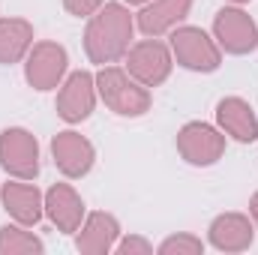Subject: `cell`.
Here are the masks:
<instances>
[{
  "instance_id": "obj_1",
  "label": "cell",
  "mask_w": 258,
  "mask_h": 255,
  "mask_svg": "<svg viewBox=\"0 0 258 255\" xmlns=\"http://www.w3.org/2000/svg\"><path fill=\"white\" fill-rule=\"evenodd\" d=\"M135 33V18L126 9V3H108L90 15L87 30H84V51L90 63L108 66L126 57L129 42Z\"/></svg>"
},
{
  "instance_id": "obj_2",
  "label": "cell",
  "mask_w": 258,
  "mask_h": 255,
  "mask_svg": "<svg viewBox=\"0 0 258 255\" xmlns=\"http://www.w3.org/2000/svg\"><path fill=\"white\" fill-rule=\"evenodd\" d=\"M96 93L99 99L120 117H141L150 111V87L135 81L120 66H102L96 72Z\"/></svg>"
},
{
  "instance_id": "obj_3",
  "label": "cell",
  "mask_w": 258,
  "mask_h": 255,
  "mask_svg": "<svg viewBox=\"0 0 258 255\" xmlns=\"http://www.w3.org/2000/svg\"><path fill=\"white\" fill-rule=\"evenodd\" d=\"M171 42V54L174 60L189 69V72H216L222 66V48L216 45V39L192 24H177L168 36Z\"/></svg>"
},
{
  "instance_id": "obj_4",
  "label": "cell",
  "mask_w": 258,
  "mask_h": 255,
  "mask_svg": "<svg viewBox=\"0 0 258 255\" xmlns=\"http://www.w3.org/2000/svg\"><path fill=\"white\" fill-rule=\"evenodd\" d=\"M171 66H174L171 45H165L159 36H147L129 45L126 51V72L144 87H159L162 81H168Z\"/></svg>"
},
{
  "instance_id": "obj_5",
  "label": "cell",
  "mask_w": 258,
  "mask_h": 255,
  "mask_svg": "<svg viewBox=\"0 0 258 255\" xmlns=\"http://www.w3.org/2000/svg\"><path fill=\"white\" fill-rule=\"evenodd\" d=\"M0 168L18 180H33L39 174V141L33 132L9 126L0 132Z\"/></svg>"
},
{
  "instance_id": "obj_6",
  "label": "cell",
  "mask_w": 258,
  "mask_h": 255,
  "mask_svg": "<svg viewBox=\"0 0 258 255\" xmlns=\"http://www.w3.org/2000/svg\"><path fill=\"white\" fill-rule=\"evenodd\" d=\"M96 75H90L87 69H75L69 72L63 81H60V90H57V117L63 123H81L93 114L96 108Z\"/></svg>"
},
{
  "instance_id": "obj_7",
  "label": "cell",
  "mask_w": 258,
  "mask_h": 255,
  "mask_svg": "<svg viewBox=\"0 0 258 255\" xmlns=\"http://www.w3.org/2000/svg\"><path fill=\"white\" fill-rule=\"evenodd\" d=\"M177 153L195 168L216 165L225 153V132L210 123L192 120L177 132Z\"/></svg>"
},
{
  "instance_id": "obj_8",
  "label": "cell",
  "mask_w": 258,
  "mask_h": 255,
  "mask_svg": "<svg viewBox=\"0 0 258 255\" xmlns=\"http://www.w3.org/2000/svg\"><path fill=\"white\" fill-rule=\"evenodd\" d=\"M66 66H69V54L60 42H36L30 51H27V60H24V78L33 90H54L60 87L66 75Z\"/></svg>"
},
{
  "instance_id": "obj_9",
  "label": "cell",
  "mask_w": 258,
  "mask_h": 255,
  "mask_svg": "<svg viewBox=\"0 0 258 255\" xmlns=\"http://www.w3.org/2000/svg\"><path fill=\"white\" fill-rule=\"evenodd\" d=\"M213 39L225 54H249L258 48V24L237 6H225L213 18Z\"/></svg>"
},
{
  "instance_id": "obj_10",
  "label": "cell",
  "mask_w": 258,
  "mask_h": 255,
  "mask_svg": "<svg viewBox=\"0 0 258 255\" xmlns=\"http://www.w3.org/2000/svg\"><path fill=\"white\" fill-rule=\"evenodd\" d=\"M51 156H54L57 171H60L63 177H69V180L84 177V174L93 168V162H96L93 144H90L81 132H72V129L57 132V135L51 138Z\"/></svg>"
},
{
  "instance_id": "obj_11",
  "label": "cell",
  "mask_w": 258,
  "mask_h": 255,
  "mask_svg": "<svg viewBox=\"0 0 258 255\" xmlns=\"http://www.w3.org/2000/svg\"><path fill=\"white\" fill-rule=\"evenodd\" d=\"M0 204L18 225H36L45 216V195L30 180H6L0 186Z\"/></svg>"
},
{
  "instance_id": "obj_12",
  "label": "cell",
  "mask_w": 258,
  "mask_h": 255,
  "mask_svg": "<svg viewBox=\"0 0 258 255\" xmlns=\"http://www.w3.org/2000/svg\"><path fill=\"white\" fill-rule=\"evenodd\" d=\"M120 237V222L114 213H105V210H96L90 216H84L81 228H78V237H75V249L84 255H105L114 249Z\"/></svg>"
},
{
  "instance_id": "obj_13",
  "label": "cell",
  "mask_w": 258,
  "mask_h": 255,
  "mask_svg": "<svg viewBox=\"0 0 258 255\" xmlns=\"http://www.w3.org/2000/svg\"><path fill=\"white\" fill-rule=\"evenodd\" d=\"M189 9H192V0H150L141 6L135 27L144 36H162V33H171L177 24H183Z\"/></svg>"
},
{
  "instance_id": "obj_14",
  "label": "cell",
  "mask_w": 258,
  "mask_h": 255,
  "mask_svg": "<svg viewBox=\"0 0 258 255\" xmlns=\"http://www.w3.org/2000/svg\"><path fill=\"white\" fill-rule=\"evenodd\" d=\"M45 216L63 234H75L84 222V201L69 183H54L45 192Z\"/></svg>"
},
{
  "instance_id": "obj_15",
  "label": "cell",
  "mask_w": 258,
  "mask_h": 255,
  "mask_svg": "<svg viewBox=\"0 0 258 255\" xmlns=\"http://www.w3.org/2000/svg\"><path fill=\"white\" fill-rule=\"evenodd\" d=\"M216 123H219V129H222L228 138H234V141H240V144H252L258 138L255 111H252V105H249L246 99H240V96H225V99L216 102Z\"/></svg>"
},
{
  "instance_id": "obj_16",
  "label": "cell",
  "mask_w": 258,
  "mask_h": 255,
  "mask_svg": "<svg viewBox=\"0 0 258 255\" xmlns=\"http://www.w3.org/2000/svg\"><path fill=\"white\" fill-rule=\"evenodd\" d=\"M207 231H210V246L219 252H243L255 240V228L243 213H219Z\"/></svg>"
},
{
  "instance_id": "obj_17",
  "label": "cell",
  "mask_w": 258,
  "mask_h": 255,
  "mask_svg": "<svg viewBox=\"0 0 258 255\" xmlns=\"http://www.w3.org/2000/svg\"><path fill=\"white\" fill-rule=\"evenodd\" d=\"M33 48V24L24 18H0V66H12Z\"/></svg>"
},
{
  "instance_id": "obj_18",
  "label": "cell",
  "mask_w": 258,
  "mask_h": 255,
  "mask_svg": "<svg viewBox=\"0 0 258 255\" xmlns=\"http://www.w3.org/2000/svg\"><path fill=\"white\" fill-rule=\"evenodd\" d=\"M45 243L18 225H3L0 228V255H42Z\"/></svg>"
},
{
  "instance_id": "obj_19",
  "label": "cell",
  "mask_w": 258,
  "mask_h": 255,
  "mask_svg": "<svg viewBox=\"0 0 258 255\" xmlns=\"http://www.w3.org/2000/svg\"><path fill=\"white\" fill-rule=\"evenodd\" d=\"M204 243L195 234H171L159 243V255H201Z\"/></svg>"
},
{
  "instance_id": "obj_20",
  "label": "cell",
  "mask_w": 258,
  "mask_h": 255,
  "mask_svg": "<svg viewBox=\"0 0 258 255\" xmlns=\"http://www.w3.org/2000/svg\"><path fill=\"white\" fill-rule=\"evenodd\" d=\"M114 252L117 255H153V243L144 240L141 234H129V237L114 243Z\"/></svg>"
},
{
  "instance_id": "obj_21",
  "label": "cell",
  "mask_w": 258,
  "mask_h": 255,
  "mask_svg": "<svg viewBox=\"0 0 258 255\" xmlns=\"http://www.w3.org/2000/svg\"><path fill=\"white\" fill-rule=\"evenodd\" d=\"M102 6H105V0H63V9L75 18H90Z\"/></svg>"
},
{
  "instance_id": "obj_22",
  "label": "cell",
  "mask_w": 258,
  "mask_h": 255,
  "mask_svg": "<svg viewBox=\"0 0 258 255\" xmlns=\"http://www.w3.org/2000/svg\"><path fill=\"white\" fill-rule=\"evenodd\" d=\"M249 216H252V222L258 225V192L249 198Z\"/></svg>"
},
{
  "instance_id": "obj_23",
  "label": "cell",
  "mask_w": 258,
  "mask_h": 255,
  "mask_svg": "<svg viewBox=\"0 0 258 255\" xmlns=\"http://www.w3.org/2000/svg\"><path fill=\"white\" fill-rule=\"evenodd\" d=\"M120 3H129V6H144V3H150V0H120Z\"/></svg>"
},
{
  "instance_id": "obj_24",
  "label": "cell",
  "mask_w": 258,
  "mask_h": 255,
  "mask_svg": "<svg viewBox=\"0 0 258 255\" xmlns=\"http://www.w3.org/2000/svg\"><path fill=\"white\" fill-rule=\"evenodd\" d=\"M228 3H237V6H240V3H249V0H228Z\"/></svg>"
}]
</instances>
